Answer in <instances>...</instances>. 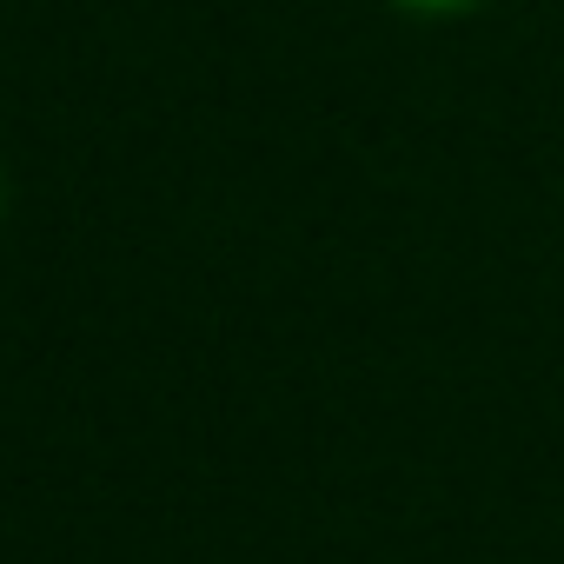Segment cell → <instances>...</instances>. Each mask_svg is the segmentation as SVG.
<instances>
[{
  "label": "cell",
  "mask_w": 564,
  "mask_h": 564,
  "mask_svg": "<svg viewBox=\"0 0 564 564\" xmlns=\"http://www.w3.org/2000/svg\"><path fill=\"white\" fill-rule=\"evenodd\" d=\"M399 8H425V14H452V8H471V0H399Z\"/></svg>",
  "instance_id": "cell-1"
}]
</instances>
